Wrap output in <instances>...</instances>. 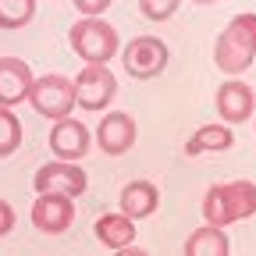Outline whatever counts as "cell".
I'll return each mask as SVG.
<instances>
[{
    "instance_id": "13",
    "label": "cell",
    "mask_w": 256,
    "mask_h": 256,
    "mask_svg": "<svg viewBox=\"0 0 256 256\" xmlns=\"http://www.w3.org/2000/svg\"><path fill=\"white\" fill-rule=\"evenodd\" d=\"M92 235L100 238V246L107 249H128L136 242V220H128L124 214H104V217H96L92 224Z\"/></svg>"
},
{
    "instance_id": "12",
    "label": "cell",
    "mask_w": 256,
    "mask_h": 256,
    "mask_svg": "<svg viewBox=\"0 0 256 256\" xmlns=\"http://www.w3.org/2000/svg\"><path fill=\"white\" fill-rule=\"evenodd\" d=\"M156 206H160V188L153 182L139 178V182H128L121 188V214L128 220H142V217L156 214Z\"/></svg>"
},
{
    "instance_id": "20",
    "label": "cell",
    "mask_w": 256,
    "mask_h": 256,
    "mask_svg": "<svg viewBox=\"0 0 256 256\" xmlns=\"http://www.w3.org/2000/svg\"><path fill=\"white\" fill-rule=\"evenodd\" d=\"M72 4H75V11H78L82 18H100V14L114 4V0H72Z\"/></svg>"
},
{
    "instance_id": "18",
    "label": "cell",
    "mask_w": 256,
    "mask_h": 256,
    "mask_svg": "<svg viewBox=\"0 0 256 256\" xmlns=\"http://www.w3.org/2000/svg\"><path fill=\"white\" fill-rule=\"evenodd\" d=\"M22 146V121L14 110L0 107V156H11Z\"/></svg>"
},
{
    "instance_id": "16",
    "label": "cell",
    "mask_w": 256,
    "mask_h": 256,
    "mask_svg": "<svg viewBox=\"0 0 256 256\" xmlns=\"http://www.w3.org/2000/svg\"><path fill=\"white\" fill-rule=\"evenodd\" d=\"M228 43H235L246 57H256V14H235L220 32Z\"/></svg>"
},
{
    "instance_id": "17",
    "label": "cell",
    "mask_w": 256,
    "mask_h": 256,
    "mask_svg": "<svg viewBox=\"0 0 256 256\" xmlns=\"http://www.w3.org/2000/svg\"><path fill=\"white\" fill-rule=\"evenodd\" d=\"M36 14V0H0V28H25Z\"/></svg>"
},
{
    "instance_id": "22",
    "label": "cell",
    "mask_w": 256,
    "mask_h": 256,
    "mask_svg": "<svg viewBox=\"0 0 256 256\" xmlns=\"http://www.w3.org/2000/svg\"><path fill=\"white\" fill-rule=\"evenodd\" d=\"M114 256H150V252H146L142 246H128V249H118Z\"/></svg>"
},
{
    "instance_id": "1",
    "label": "cell",
    "mask_w": 256,
    "mask_h": 256,
    "mask_svg": "<svg viewBox=\"0 0 256 256\" xmlns=\"http://www.w3.org/2000/svg\"><path fill=\"white\" fill-rule=\"evenodd\" d=\"M252 214H256V185L246 178L210 185L203 192V220L210 228H228V224L249 220Z\"/></svg>"
},
{
    "instance_id": "6",
    "label": "cell",
    "mask_w": 256,
    "mask_h": 256,
    "mask_svg": "<svg viewBox=\"0 0 256 256\" xmlns=\"http://www.w3.org/2000/svg\"><path fill=\"white\" fill-rule=\"evenodd\" d=\"M32 188L40 196H68V200H78L82 192L89 188V178L78 164H64V160H50L43 164L36 174H32Z\"/></svg>"
},
{
    "instance_id": "9",
    "label": "cell",
    "mask_w": 256,
    "mask_h": 256,
    "mask_svg": "<svg viewBox=\"0 0 256 256\" xmlns=\"http://www.w3.org/2000/svg\"><path fill=\"white\" fill-rule=\"evenodd\" d=\"M136 118L128 110H110L100 118V128H96V146L107 156H121L136 146Z\"/></svg>"
},
{
    "instance_id": "23",
    "label": "cell",
    "mask_w": 256,
    "mask_h": 256,
    "mask_svg": "<svg viewBox=\"0 0 256 256\" xmlns=\"http://www.w3.org/2000/svg\"><path fill=\"white\" fill-rule=\"evenodd\" d=\"M192 4H214V0H192Z\"/></svg>"
},
{
    "instance_id": "10",
    "label": "cell",
    "mask_w": 256,
    "mask_h": 256,
    "mask_svg": "<svg viewBox=\"0 0 256 256\" xmlns=\"http://www.w3.org/2000/svg\"><path fill=\"white\" fill-rule=\"evenodd\" d=\"M32 224L43 235H64L75 224V200L68 196H36L32 203Z\"/></svg>"
},
{
    "instance_id": "11",
    "label": "cell",
    "mask_w": 256,
    "mask_h": 256,
    "mask_svg": "<svg viewBox=\"0 0 256 256\" xmlns=\"http://www.w3.org/2000/svg\"><path fill=\"white\" fill-rule=\"evenodd\" d=\"M32 78L36 75L22 57H0V107L14 110L22 100H28Z\"/></svg>"
},
{
    "instance_id": "5",
    "label": "cell",
    "mask_w": 256,
    "mask_h": 256,
    "mask_svg": "<svg viewBox=\"0 0 256 256\" xmlns=\"http://www.w3.org/2000/svg\"><path fill=\"white\" fill-rule=\"evenodd\" d=\"M168 60H171V50L168 43L160 40V36H136L132 43H128L121 50V64H124V72L146 82V78H156L160 72L168 68Z\"/></svg>"
},
{
    "instance_id": "14",
    "label": "cell",
    "mask_w": 256,
    "mask_h": 256,
    "mask_svg": "<svg viewBox=\"0 0 256 256\" xmlns=\"http://www.w3.org/2000/svg\"><path fill=\"white\" fill-rule=\"evenodd\" d=\"M235 146V132L228 124H203L192 132V139L185 142V156H200V153H220V150H232Z\"/></svg>"
},
{
    "instance_id": "3",
    "label": "cell",
    "mask_w": 256,
    "mask_h": 256,
    "mask_svg": "<svg viewBox=\"0 0 256 256\" xmlns=\"http://www.w3.org/2000/svg\"><path fill=\"white\" fill-rule=\"evenodd\" d=\"M72 89H75V107L100 114L118 96V78H114V72H107V64H86L72 78Z\"/></svg>"
},
{
    "instance_id": "7",
    "label": "cell",
    "mask_w": 256,
    "mask_h": 256,
    "mask_svg": "<svg viewBox=\"0 0 256 256\" xmlns=\"http://www.w3.org/2000/svg\"><path fill=\"white\" fill-rule=\"evenodd\" d=\"M92 146V132L89 124H82L78 118H60L50 128V153L64 164H78V156H86Z\"/></svg>"
},
{
    "instance_id": "4",
    "label": "cell",
    "mask_w": 256,
    "mask_h": 256,
    "mask_svg": "<svg viewBox=\"0 0 256 256\" xmlns=\"http://www.w3.org/2000/svg\"><path fill=\"white\" fill-rule=\"evenodd\" d=\"M28 104H32V110H36L40 118H50V121L72 118V107H75L72 78H64V75H40V78H32Z\"/></svg>"
},
{
    "instance_id": "19",
    "label": "cell",
    "mask_w": 256,
    "mask_h": 256,
    "mask_svg": "<svg viewBox=\"0 0 256 256\" xmlns=\"http://www.w3.org/2000/svg\"><path fill=\"white\" fill-rule=\"evenodd\" d=\"M178 4H182V0H139V11L150 22H168L178 11Z\"/></svg>"
},
{
    "instance_id": "8",
    "label": "cell",
    "mask_w": 256,
    "mask_h": 256,
    "mask_svg": "<svg viewBox=\"0 0 256 256\" xmlns=\"http://www.w3.org/2000/svg\"><path fill=\"white\" fill-rule=\"evenodd\" d=\"M214 107L220 114V124H242L256 114V92L249 82L228 78V82H220V89L214 96Z\"/></svg>"
},
{
    "instance_id": "15",
    "label": "cell",
    "mask_w": 256,
    "mask_h": 256,
    "mask_svg": "<svg viewBox=\"0 0 256 256\" xmlns=\"http://www.w3.org/2000/svg\"><path fill=\"white\" fill-rule=\"evenodd\" d=\"M185 256H232V242L224 235V228H196L185 238Z\"/></svg>"
},
{
    "instance_id": "21",
    "label": "cell",
    "mask_w": 256,
    "mask_h": 256,
    "mask_svg": "<svg viewBox=\"0 0 256 256\" xmlns=\"http://www.w3.org/2000/svg\"><path fill=\"white\" fill-rule=\"evenodd\" d=\"M14 232V206L8 200H0V238H8Z\"/></svg>"
},
{
    "instance_id": "2",
    "label": "cell",
    "mask_w": 256,
    "mask_h": 256,
    "mask_svg": "<svg viewBox=\"0 0 256 256\" xmlns=\"http://www.w3.org/2000/svg\"><path fill=\"white\" fill-rule=\"evenodd\" d=\"M68 43L86 64H107L118 54V28L104 18H78L68 32Z\"/></svg>"
}]
</instances>
